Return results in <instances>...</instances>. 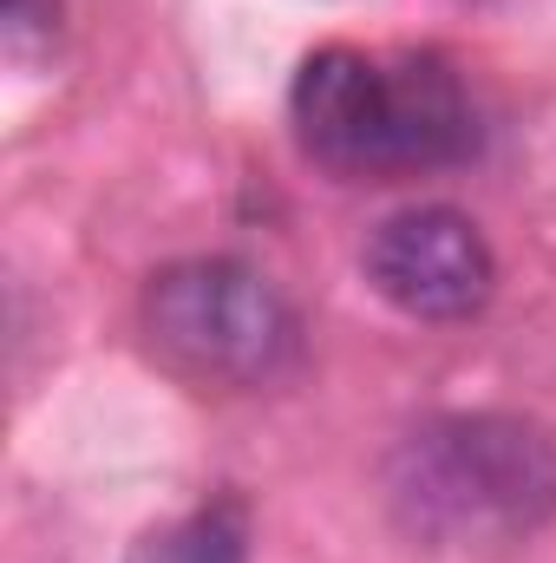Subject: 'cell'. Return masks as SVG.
<instances>
[{
	"mask_svg": "<svg viewBox=\"0 0 556 563\" xmlns=\"http://www.w3.org/2000/svg\"><path fill=\"white\" fill-rule=\"evenodd\" d=\"M0 13H7V33L13 40H26V33H53L59 26V0H0Z\"/></svg>",
	"mask_w": 556,
	"mask_h": 563,
	"instance_id": "6",
	"label": "cell"
},
{
	"mask_svg": "<svg viewBox=\"0 0 556 563\" xmlns=\"http://www.w3.org/2000/svg\"><path fill=\"white\" fill-rule=\"evenodd\" d=\"M360 269L380 301H393L413 321H465L498 288V256H491L485 230L445 203H419V210L387 217L367 236Z\"/></svg>",
	"mask_w": 556,
	"mask_h": 563,
	"instance_id": "4",
	"label": "cell"
},
{
	"mask_svg": "<svg viewBox=\"0 0 556 563\" xmlns=\"http://www.w3.org/2000/svg\"><path fill=\"white\" fill-rule=\"evenodd\" d=\"M125 563H249V511L243 498H210L203 511L144 531Z\"/></svg>",
	"mask_w": 556,
	"mask_h": 563,
	"instance_id": "5",
	"label": "cell"
},
{
	"mask_svg": "<svg viewBox=\"0 0 556 563\" xmlns=\"http://www.w3.org/2000/svg\"><path fill=\"white\" fill-rule=\"evenodd\" d=\"M387 505L425 544L524 538L556 518V432L524 413H445L387 459Z\"/></svg>",
	"mask_w": 556,
	"mask_h": 563,
	"instance_id": "2",
	"label": "cell"
},
{
	"mask_svg": "<svg viewBox=\"0 0 556 563\" xmlns=\"http://www.w3.org/2000/svg\"><path fill=\"white\" fill-rule=\"evenodd\" d=\"M288 119L301 151L334 177H413L478 144L471 99L438 53L367 59L354 46H321L294 73Z\"/></svg>",
	"mask_w": 556,
	"mask_h": 563,
	"instance_id": "1",
	"label": "cell"
},
{
	"mask_svg": "<svg viewBox=\"0 0 556 563\" xmlns=\"http://www.w3.org/2000/svg\"><path fill=\"white\" fill-rule=\"evenodd\" d=\"M144 334L177 374L203 387H263L301 354L294 308L230 256L157 269L144 288Z\"/></svg>",
	"mask_w": 556,
	"mask_h": 563,
	"instance_id": "3",
	"label": "cell"
}]
</instances>
